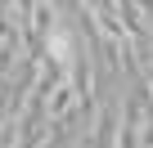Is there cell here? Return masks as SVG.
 Instances as JSON below:
<instances>
[{
  "mask_svg": "<svg viewBox=\"0 0 153 148\" xmlns=\"http://www.w3.org/2000/svg\"><path fill=\"white\" fill-rule=\"evenodd\" d=\"M50 49H54V58H63V63H68V36H63L59 27L50 32Z\"/></svg>",
  "mask_w": 153,
  "mask_h": 148,
  "instance_id": "obj_1",
  "label": "cell"
}]
</instances>
